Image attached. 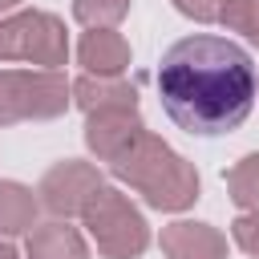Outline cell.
<instances>
[{
  "label": "cell",
  "mask_w": 259,
  "mask_h": 259,
  "mask_svg": "<svg viewBox=\"0 0 259 259\" xmlns=\"http://www.w3.org/2000/svg\"><path fill=\"white\" fill-rule=\"evenodd\" d=\"M158 97L178 130L198 138L231 134L255 105V61L227 36H182L162 53Z\"/></svg>",
  "instance_id": "obj_1"
},
{
  "label": "cell",
  "mask_w": 259,
  "mask_h": 259,
  "mask_svg": "<svg viewBox=\"0 0 259 259\" xmlns=\"http://www.w3.org/2000/svg\"><path fill=\"white\" fill-rule=\"evenodd\" d=\"M113 178L125 182L130 190H138L154 210H186L198 202V170L174 150L166 146L158 134H142L117 162H109Z\"/></svg>",
  "instance_id": "obj_2"
},
{
  "label": "cell",
  "mask_w": 259,
  "mask_h": 259,
  "mask_svg": "<svg viewBox=\"0 0 259 259\" xmlns=\"http://www.w3.org/2000/svg\"><path fill=\"white\" fill-rule=\"evenodd\" d=\"M81 223L97 243L101 259H142V251L150 247V227L142 210L117 186H97V194L81 210Z\"/></svg>",
  "instance_id": "obj_3"
},
{
  "label": "cell",
  "mask_w": 259,
  "mask_h": 259,
  "mask_svg": "<svg viewBox=\"0 0 259 259\" xmlns=\"http://www.w3.org/2000/svg\"><path fill=\"white\" fill-rule=\"evenodd\" d=\"M73 101V81L61 69H0V130L16 121L61 117Z\"/></svg>",
  "instance_id": "obj_4"
},
{
  "label": "cell",
  "mask_w": 259,
  "mask_h": 259,
  "mask_svg": "<svg viewBox=\"0 0 259 259\" xmlns=\"http://www.w3.org/2000/svg\"><path fill=\"white\" fill-rule=\"evenodd\" d=\"M65 57H69V32L61 16L28 8L0 20V61H28L36 69H61Z\"/></svg>",
  "instance_id": "obj_5"
},
{
  "label": "cell",
  "mask_w": 259,
  "mask_h": 259,
  "mask_svg": "<svg viewBox=\"0 0 259 259\" xmlns=\"http://www.w3.org/2000/svg\"><path fill=\"white\" fill-rule=\"evenodd\" d=\"M97 186H105V182H101V170H97L93 162L65 158V162H57V166L45 170L36 194H40V206H45L49 214L73 219V214H81V210L89 206V198L97 194Z\"/></svg>",
  "instance_id": "obj_6"
},
{
  "label": "cell",
  "mask_w": 259,
  "mask_h": 259,
  "mask_svg": "<svg viewBox=\"0 0 259 259\" xmlns=\"http://www.w3.org/2000/svg\"><path fill=\"white\" fill-rule=\"evenodd\" d=\"M146 134V121L138 109H97L85 113V146L97 162H117L138 138Z\"/></svg>",
  "instance_id": "obj_7"
},
{
  "label": "cell",
  "mask_w": 259,
  "mask_h": 259,
  "mask_svg": "<svg viewBox=\"0 0 259 259\" xmlns=\"http://www.w3.org/2000/svg\"><path fill=\"white\" fill-rule=\"evenodd\" d=\"M158 247L166 259H227V235L210 223H194V219H178L170 227H162Z\"/></svg>",
  "instance_id": "obj_8"
},
{
  "label": "cell",
  "mask_w": 259,
  "mask_h": 259,
  "mask_svg": "<svg viewBox=\"0 0 259 259\" xmlns=\"http://www.w3.org/2000/svg\"><path fill=\"white\" fill-rule=\"evenodd\" d=\"M77 65L85 73L101 77H121L130 69V40L117 28H89L77 40Z\"/></svg>",
  "instance_id": "obj_9"
},
{
  "label": "cell",
  "mask_w": 259,
  "mask_h": 259,
  "mask_svg": "<svg viewBox=\"0 0 259 259\" xmlns=\"http://www.w3.org/2000/svg\"><path fill=\"white\" fill-rule=\"evenodd\" d=\"M73 101L85 113L97 109H138V85L121 77H101V73H81L73 81Z\"/></svg>",
  "instance_id": "obj_10"
},
{
  "label": "cell",
  "mask_w": 259,
  "mask_h": 259,
  "mask_svg": "<svg viewBox=\"0 0 259 259\" xmlns=\"http://www.w3.org/2000/svg\"><path fill=\"white\" fill-rule=\"evenodd\" d=\"M24 255L28 259H89V247L77 227H69L65 219H53V223H36L28 231Z\"/></svg>",
  "instance_id": "obj_11"
},
{
  "label": "cell",
  "mask_w": 259,
  "mask_h": 259,
  "mask_svg": "<svg viewBox=\"0 0 259 259\" xmlns=\"http://www.w3.org/2000/svg\"><path fill=\"white\" fill-rule=\"evenodd\" d=\"M36 210H40V198H36L24 182L0 178V239H8V235H28V231L36 227Z\"/></svg>",
  "instance_id": "obj_12"
},
{
  "label": "cell",
  "mask_w": 259,
  "mask_h": 259,
  "mask_svg": "<svg viewBox=\"0 0 259 259\" xmlns=\"http://www.w3.org/2000/svg\"><path fill=\"white\" fill-rule=\"evenodd\" d=\"M223 178H227V194L239 210H259V150L239 158Z\"/></svg>",
  "instance_id": "obj_13"
},
{
  "label": "cell",
  "mask_w": 259,
  "mask_h": 259,
  "mask_svg": "<svg viewBox=\"0 0 259 259\" xmlns=\"http://www.w3.org/2000/svg\"><path fill=\"white\" fill-rule=\"evenodd\" d=\"M219 24H223L227 32L247 36L251 45H259V0H223Z\"/></svg>",
  "instance_id": "obj_14"
},
{
  "label": "cell",
  "mask_w": 259,
  "mask_h": 259,
  "mask_svg": "<svg viewBox=\"0 0 259 259\" xmlns=\"http://www.w3.org/2000/svg\"><path fill=\"white\" fill-rule=\"evenodd\" d=\"M130 12V0H73V16L85 28H117Z\"/></svg>",
  "instance_id": "obj_15"
},
{
  "label": "cell",
  "mask_w": 259,
  "mask_h": 259,
  "mask_svg": "<svg viewBox=\"0 0 259 259\" xmlns=\"http://www.w3.org/2000/svg\"><path fill=\"white\" fill-rule=\"evenodd\" d=\"M231 239L243 255L259 259V210H243L235 223H231Z\"/></svg>",
  "instance_id": "obj_16"
},
{
  "label": "cell",
  "mask_w": 259,
  "mask_h": 259,
  "mask_svg": "<svg viewBox=\"0 0 259 259\" xmlns=\"http://www.w3.org/2000/svg\"><path fill=\"white\" fill-rule=\"evenodd\" d=\"M174 8L182 12V16H190V20H219V12H223V0H174Z\"/></svg>",
  "instance_id": "obj_17"
},
{
  "label": "cell",
  "mask_w": 259,
  "mask_h": 259,
  "mask_svg": "<svg viewBox=\"0 0 259 259\" xmlns=\"http://www.w3.org/2000/svg\"><path fill=\"white\" fill-rule=\"evenodd\" d=\"M0 259H20V251H16L8 239H0Z\"/></svg>",
  "instance_id": "obj_18"
},
{
  "label": "cell",
  "mask_w": 259,
  "mask_h": 259,
  "mask_svg": "<svg viewBox=\"0 0 259 259\" xmlns=\"http://www.w3.org/2000/svg\"><path fill=\"white\" fill-rule=\"evenodd\" d=\"M16 4H20V0H0V12H12Z\"/></svg>",
  "instance_id": "obj_19"
}]
</instances>
